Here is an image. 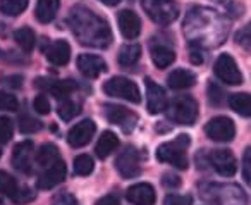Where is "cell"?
<instances>
[{
  "mask_svg": "<svg viewBox=\"0 0 251 205\" xmlns=\"http://www.w3.org/2000/svg\"><path fill=\"white\" fill-rule=\"evenodd\" d=\"M69 25L74 36L83 45L105 49L112 43V31L108 28V23L83 5H77L71 11Z\"/></svg>",
  "mask_w": 251,
  "mask_h": 205,
  "instance_id": "1",
  "label": "cell"
},
{
  "mask_svg": "<svg viewBox=\"0 0 251 205\" xmlns=\"http://www.w3.org/2000/svg\"><path fill=\"white\" fill-rule=\"evenodd\" d=\"M191 140L188 135H179L176 140L167 143H162L157 148V159L160 162L171 164L177 169H186L188 167V157H186V148L189 146Z\"/></svg>",
  "mask_w": 251,
  "mask_h": 205,
  "instance_id": "2",
  "label": "cell"
},
{
  "mask_svg": "<svg viewBox=\"0 0 251 205\" xmlns=\"http://www.w3.org/2000/svg\"><path fill=\"white\" fill-rule=\"evenodd\" d=\"M167 117L176 124L193 126L198 119V102L189 95H182L167 105Z\"/></svg>",
  "mask_w": 251,
  "mask_h": 205,
  "instance_id": "3",
  "label": "cell"
},
{
  "mask_svg": "<svg viewBox=\"0 0 251 205\" xmlns=\"http://www.w3.org/2000/svg\"><path fill=\"white\" fill-rule=\"evenodd\" d=\"M103 91L108 97L124 98V100L131 102V104H140L141 102L140 88H138V85L134 81L127 80V78H122V76L110 78L108 81H105Z\"/></svg>",
  "mask_w": 251,
  "mask_h": 205,
  "instance_id": "4",
  "label": "cell"
},
{
  "mask_svg": "<svg viewBox=\"0 0 251 205\" xmlns=\"http://www.w3.org/2000/svg\"><path fill=\"white\" fill-rule=\"evenodd\" d=\"M103 114L108 122L119 126L124 133H131L138 122V116L129 109L122 107V105L115 104H105L103 105Z\"/></svg>",
  "mask_w": 251,
  "mask_h": 205,
  "instance_id": "5",
  "label": "cell"
},
{
  "mask_svg": "<svg viewBox=\"0 0 251 205\" xmlns=\"http://www.w3.org/2000/svg\"><path fill=\"white\" fill-rule=\"evenodd\" d=\"M205 133L213 142L227 143L236 136V126H234L232 119L226 117V116H219V117H213L206 122Z\"/></svg>",
  "mask_w": 251,
  "mask_h": 205,
  "instance_id": "6",
  "label": "cell"
},
{
  "mask_svg": "<svg viewBox=\"0 0 251 205\" xmlns=\"http://www.w3.org/2000/svg\"><path fill=\"white\" fill-rule=\"evenodd\" d=\"M213 71H215V76L219 78L220 81H224L226 85L236 87V85L243 83V74H241L236 60H234L229 54L219 56V59L215 60V66H213Z\"/></svg>",
  "mask_w": 251,
  "mask_h": 205,
  "instance_id": "7",
  "label": "cell"
},
{
  "mask_svg": "<svg viewBox=\"0 0 251 205\" xmlns=\"http://www.w3.org/2000/svg\"><path fill=\"white\" fill-rule=\"evenodd\" d=\"M115 167H117L119 174L126 179L136 177L141 174V164H140V152L134 146H127L119 153L117 160H115Z\"/></svg>",
  "mask_w": 251,
  "mask_h": 205,
  "instance_id": "8",
  "label": "cell"
},
{
  "mask_svg": "<svg viewBox=\"0 0 251 205\" xmlns=\"http://www.w3.org/2000/svg\"><path fill=\"white\" fill-rule=\"evenodd\" d=\"M143 9L147 14L158 25H171L177 18V7L171 4H162L157 0H143Z\"/></svg>",
  "mask_w": 251,
  "mask_h": 205,
  "instance_id": "9",
  "label": "cell"
},
{
  "mask_svg": "<svg viewBox=\"0 0 251 205\" xmlns=\"http://www.w3.org/2000/svg\"><path fill=\"white\" fill-rule=\"evenodd\" d=\"M208 160H210V164H212V167L220 176L230 177V176H234L237 171L236 157L232 155L230 150H224V148L212 150L208 155Z\"/></svg>",
  "mask_w": 251,
  "mask_h": 205,
  "instance_id": "10",
  "label": "cell"
},
{
  "mask_svg": "<svg viewBox=\"0 0 251 205\" xmlns=\"http://www.w3.org/2000/svg\"><path fill=\"white\" fill-rule=\"evenodd\" d=\"M95 131H97V126L91 119H84V121L74 124L73 128L67 133V142H69L71 146L74 148H81V146L88 145L93 138Z\"/></svg>",
  "mask_w": 251,
  "mask_h": 205,
  "instance_id": "11",
  "label": "cell"
},
{
  "mask_svg": "<svg viewBox=\"0 0 251 205\" xmlns=\"http://www.w3.org/2000/svg\"><path fill=\"white\" fill-rule=\"evenodd\" d=\"M147 85V109L150 114H160L167 107V97H165V91L160 85H157L153 80L147 78L145 80Z\"/></svg>",
  "mask_w": 251,
  "mask_h": 205,
  "instance_id": "12",
  "label": "cell"
},
{
  "mask_svg": "<svg viewBox=\"0 0 251 205\" xmlns=\"http://www.w3.org/2000/svg\"><path fill=\"white\" fill-rule=\"evenodd\" d=\"M66 164L62 159H59L57 162H53L52 166L45 167V171L42 173V176L38 177V188L42 190H52L57 184H60L66 179Z\"/></svg>",
  "mask_w": 251,
  "mask_h": 205,
  "instance_id": "13",
  "label": "cell"
},
{
  "mask_svg": "<svg viewBox=\"0 0 251 205\" xmlns=\"http://www.w3.org/2000/svg\"><path fill=\"white\" fill-rule=\"evenodd\" d=\"M126 198L133 205H155L157 202L153 186L148 183H138L129 186L126 191Z\"/></svg>",
  "mask_w": 251,
  "mask_h": 205,
  "instance_id": "14",
  "label": "cell"
},
{
  "mask_svg": "<svg viewBox=\"0 0 251 205\" xmlns=\"http://www.w3.org/2000/svg\"><path fill=\"white\" fill-rule=\"evenodd\" d=\"M76 64L81 74L86 78H98L107 71V62L100 56H93V54H81Z\"/></svg>",
  "mask_w": 251,
  "mask_h": 205,
  "instance_id": "15",
  "label": "cell"
},
{
  "mask_svg": "<svg viewBox=\"0 0 251 205\" xmlns=\"http://www.w3.org/2000/svg\"><path fill=\"white\" fill-rule=\"evenodd\" d=\"M119 29L122 36L127 40H134L141 33V19L134 11H121L119 12Z\"/></svg>",
  "mask_w": 251,
  "mask_h": 205,
  "instance_id": "16",
  "label": "cell"
},
{
  "mask_svg": "<svg viewBox=\"0 0 251 205\" xmlns=\"http://www.w3.org/2000/svg\"><path fill=\"white\" fill-rule=\"evenodd\" d=\"M36 87L43 88V90H49L50 93L55 98H66L76 90V81L74 80H43V78H38L36 80Z\"/></svg>",
  "mask_w": 251,
  "mask_h": 205,
  "instance_id": "17",
  "label": "cell"
},
{
  "mask_svg": "<svg viewBox=\"0 0 251 205\" xmlns=\"http://www.w3.org/2000/svg\"><path fill=\"white\" fill-rule=\"evenodd\" d=\"M45 56L53 66H66L71 59V47L66 40H55L47 47Z\"/></svg>",
  "mask_w": 251,
  "mask_h": 205,
  "instance_id": "18",
  "label": "cell"
},
{
  "mask_svg": "<svg viewBox=\"0 0 251 205\" xmlns=\"http://www.w3.org/2000/svg\"><path fill=\"white\" fill-rule=\"evenodd\" d=\"M33 153V142L26 140L21 142L14 146V152H12V164L18 171L21 173H29L31 171V162H29V157Z\"/></svg>",
  "mask_w": 251,
  "mask_h": 205,
  "instance_id": "19",
  "label": "cell"
},
{
  "mask_svg": "<svg viewBox=\"0 0 251 205\" xmlns=\"http://www.w3.org/2000/svg\"><path fill=\"white\" fill-rule=\"evenodd\" d=\"M196 83V74L188 69H176L167 76V85L172 90H186Z\"/></svg>",
  "mask_w": 251,
  "mask_h": 205,
  "instance_id": "20",
  "label": "cell"
},
{
  "mask_svg": "<svg viewBox=\"0 0 251 205\" xmlns=\"http://www.w3.org/2000/svg\"><path fill=\"white\" fill-rule=\"evenodd\" d=\"M117 146H119L117 135L112 131H103L100 138H98L95 152H97V155L100 157V159H107L108 155H112V153L117 150Z\"/></svg>",
  "mask_w": 251,
  "mask_h": 205,
  "instance_id": "21",
  "label": "cell"
},
{
  "mask_svg": "<svg viewBox=\"0 0 251 205\" xmlns=\"http://www.w3.org/2000/svg\"><path fill=\"white\" fill-rule=\"evenodd\" d=\"M60 7V0H38L36 4V19L40 23H50L55 19Z\"/></svg>",
  "mask_w": 251,
  "mask_h": 205,
  "instance_id": "22",
  "label": "cell"
},
{
  "mask_svg": "<svg viewBox=\"0 0 251 205\" xmlns=\"http://www.w3.org/2000/svg\"><path fill=\"white\" fill-rule=\"evenodd\" d=\"M150 56H151V60H153V64L158 67V69H167V67L176 60L174 50L169 49V47H165V45L151 47Z\"/></svg>",
  "mask_w": 251,
  "mask_h": 205,
  "instance_id": "23",
  "label": "cell"
},
{
  "mask_svg": "<svg viewBox=\"0 0 251 205\" xmlns=\"http://www.w3.org/2000/svg\"><path fill=\"white\" fill-rule=\"evenodd\" d=\"M60 159V152L59 148H57V145H53V143H45V145L40 146V150L36 152V164H38L40 167H49L52 166L53 162H57V160Z\"/></svg>",
  "mask_w": 251,
  "mask_h": 205,
  "instance_id": "24",
  "label": "cell"
},
{
  "mask_svg": "<svg viewBox=\"0 0 251 205\" xmlns=\"http://www.w3.org/2000/svg\"><path fill=\"white\" fill-rule=\"evenodd\" d=\"M140 57H141V47L136 45V43H127V45H124L119 50L117 60L122 67H131L140 60Z\"/></svg>",
  "mask_w": 251,
  "mask_h": 205,
  "instance_id": "25",
  "label": "cell"
},
{
  "mask_svg": "<svg viewBox=\"0 0 251 205\" xmlns=\"http://www.w3.org/2000/svg\"><path fill=\"white\" fill-rule=\"evenodd\" d=\"M14 40L16 43L19 45V49L23 50V52L29 54L33 50V47H35V31H33L31 28H28V26H25V28H19L14 31Z\"/></svg>",
  "mask_w": 251,
  "mask_h": 205,
  "instance_id": "26",
  "label": "cell"
},
{
  "mask_svg": "<svg viewBox=\"0 0 251 205\" xmlns=\"http://www.w3.org/2000/svg\"><path fill=\"white\" fill-rule=\"evenodd\" d=\"M229 105L232 111H236L239 116L248 117L251 112V97L248 93H234L229 98Z\"/></svg>",
  "mask_w": 251,
  "mask_h": 205,
  "instance_id": "27",
  "label": "cell"
},
{
  "mask_svg": "<svg viewBox=\"0 0 251 205\" xmlns=\"http://www.w3.org/2000/svg\"><path fill=\"white\" fill-rule=\"evenodd\" d=\"M29 0H0V12L5 16H19L26 11Z\"/></svg>",
  "mask_w": 251,
  "mask_h": 205,
  "instance_id": "28",
  "label": "cell"
},
{
  "mask_svg": "<svg viewBox=\"0 0 251 205\" xmlns=\"http://www.w3.org/2000/svg\"><path fill=\"white\" fill-rule=\"evenodd\" d=\"M93 159H91L90 155H77L76 159H74V166H73V171L76 176H88V174L93 173Z\"/></svg>",
  "mask_w": 251,
  "mask_h": 205,
  "instance_id": "29",
  "label": "cell"
},
{
  "mask_svg": "<svg viewBox=\"0 0 251 205\" xmlns=\"http://www.w3.org/2000/svg\"><path fill=\"white\" fill-rule=\"evenodd\" d=\"M79 111L81 109L76 102L64 100L62 104L59 105V109H57V114H59V117L62 119V121H71V119H74V116L79 114Z\"/></svg>",
  "mask_w": 251,
  "mask_h": 205,
  "instance_id": "30",
  "label": "cell"
},
{
  "mask_svg": "<svg viewBox=\"0 0 251 205\" xmlns=\"http://www.w3.org/2000/svg\"><path fill=\"white\" fill-rule=\"evenodd\" d=\"M16 190H18V183H16L14 177L5 171H0V195H5V197L11 198Z\"/></svg>",
  "mask_w": 251,
  "mask_h": 205,
  "instance_id": "31",
  "label": "cell"
},
{
  "mask_svg": "<svg viewBox=\"0 0 251 205\" xmlns=\"http://www.w3.org/2000/svg\"><path fill=\"white\" fill-rule=\"evenodd\" d=\"M42 128H43L42 121L31 117V116L25 114V116H21V117H19V131L25 133V135H29V133H36V131H40Z\"/></svg>",
  "mask_w": 251,
  "mask_h": 205,
  "instance_id": "32",
  "label": "cell"
},
{
  "mask_svg": "<svg viewBox=\"0 0 251 205\" xmlns=\"http://www.w3.org/2000/svg\"><path fill=\"white\" fill-rule=\"evenodd\" d=\"M11 198H12V202H14L16 205H26V204H29V202L35 200L36 193L31 190V188L25 186V188H18Z\"/></svg>",
  "mask_w": 251,
  "mask_h": 205,
  "instance_id": "33",
  "label": "cell"
},
{
  "mask_svg": "<svg viewBox=\"0 0 251 205\" xmlns=\"http://www.w3.org/2000/svg\"><path fill=\"white\" fill-rule=\"evenodd\" d=\"M19 102L14 95L5 93V91H0V111H18Z\"/></svg>",
  "mask_w": 251,
  "mask_h": 205,
  "instance_id": "34",
  "label": "cell"
},
{
  "mask_svg": "<svg viewBox=\"0 0 251 205\" xmlns=\"http://www.w3.org/2000/svg\"><path fill=\"white\" fill-rule=\"evenodd\" d=\"M12 138V121L9 117H0V143H7Z\"/></svg>",
  "mask_w": 251,
  "mask_h": 205,
  "instance_id": "35",
  "label": "cell"
},
{
  "mask_svg": "<svg viewBox=\"0 0 251 205\" xmlns=\"http://www.w3.org/2000/svg\"><path fill=\"white\" fill-rule=\"evenodd\" d=\"M52 205H77V200L73 193H57L55 197L52 198Z\"/></svg>",
  "mask_w": 251,
  "mask_h": 205,
  "instance_id": "36",
  "label": "cell"
},
{
  "mask_svg": "<svg viewBox=\"0 0 251 205\" xmlns=\"http://www.w3.org/2000/svg\"><path fill=\"white\" fill-rule=\"evenodd\" d=\"M208 98H210V104L212 105H220L224 102V91L220 90L215 83H210L208 85Z\"/></svg>",
  "mask_w": 251,
  "mask_h": 205,
  "instance_id": "37",
  "label": "cell"
},
{
  "mask_svg": "<svg viewBox=\"0 0 251 205\" xmlns=\"http://www.w3.org/2000/svg\"><path fill=\"white\" fill-rule=\"evenodd\" d=\"M33 107H35V111L38 112V114L45 116L50 112V102L49 98H47V95H38V97L35 98V102H33Z\"/></svg>",
  "mask_w": 251,
  "mask_h": 205,
  "instance_id": "38",
  "label": "cell"
},
{
  "mask_svg": "<svg viewBox=\"0 0 251 205\" xmlns=\"http://www.w3.org/2000/svg\"><path fill=\"white\" fill-rule=\"evenodd\" d=\"M191 197L189 195H167L165 197V205H191Z\"/></svg>",
  "mask_w": 251,
  "mask_h": 205,
  "instance_id": "39",
  "label": "cell"
},
{
  "mask_svg": "<svg viewBox=\"0 0 251 205\" xmlns=\"http://www.w3.org/2000/svg\"><path fill=\"white\" fill-rule=\"evenodd\" d=\"M236 42L239 43V45H243L244 49H250V26H244L243 29H241L239 33L236 35Z\"/></svg>",
  "mask_w": 251,
  "mask_h": 205,
  "instance_id": "40",
  "label": "cell"
},
{
  "mask_svg": "<svg viewBox=\"0 0 251 205\" xmlns=\"http://www.w3.org/2000/svg\"><path fill=\"white\" fill-rule=\"evenodd\" d=\"M162 183L167 188H177V186H181V177L176 176V174H164Z\"/></svg>",
  "mask_w": 251,
  "mask_h": 205,
  "instance_id": "41",
  "label": "cell"
},
{
  "mask_svg": "<svg viewBox=\"0 0 251 205\" xmlns=\"http://www.w3.org/2000/svg\"><path fill=\"white\" fill-rule=\"evenodd\" d=\"M243 177L246 183L251 181V174H250V148H246L243 155Z\"/></svg>",
  "mask_w": 251,
  "mask_h": 205,
  "instance_id": "42",
  "label": "cell"
},
{
  "mask_svg": "<svg viewBox=\"0 0 251 205\" xmlns=\"http://www.w3.org/2000/svg\"><path fill=\"white\" fill-rule=\"evenodd\" d=\"M4 85H5V87H11V88H21L23 76H19V74H14V76L4 78Z\"/></svg>",
  "mask_w": 251,
  "mask_h": 205,
  "instance_id": "43",
  "label": "cell"
},
{
  "mask_svg": "<svg viewBox=\"0 0 251 205\" xmlns=\"http://www.w3.org/2000/svg\"><path fill=\"white\" fill-rule=\"evenodd\" d=\"M97 205H121V204H119L117 197H114V195H105L100 200H97Z\"/></svg>",
  "mask_w": 251,
  "mask_h": 205,
  "instance_id": "44",
  "label": "cell"
},
{
  "mask_svg": "<svg viewBox=\"0 0 251 205\" xmlns=\"http://www.w3.org/2000/svg\"><path fill=\"white\" fill-rule=\"evenodd\" d=\"M189 57H191V62L193 64H201L203 62V56L200 50L196 49H191V54H189Z\"/></svg>",
  "mask_w": 251,
  "mask_h": 205,
  "instance_id": "45",
  "label": "cell"
},
{
  "mask_svg": "<svg viewBox=\"0 0 251 205\" xmlns=\"http://www.w3.org/2000/svg\"><path fill=\"white\" fill-rule=\"evenodd\" d=\"M101 4H105V5H110V7H114V5H117L121 0H100Z\"/></svg>",
  "mask_w": 251,
  "mask_h": 205,
  "instance_id": "46",
  "label": "cell"
},
{
  "mask_svg": "<svg viewBox=\"0 0 251 205\" xmlns=\"http://www.w3.org/2000/svg\"><path fill=\"white\" fill-rule=\"evenodd\" d=\"M157 2H162V4H171L172 0H157Z\"/></svg>",
  "mask_w": 251,
  "mask_h": 205,
  "instance_id": "47",
  "label": "cell"
},
{
  "mask_svg": "<svg viewBox=\"0 0 251 205\" xmlns=\"http://www.w3.org/2000/svg\"><path fill=\"white\" fill-rule=\"evenodd\" d=\"M0 157H2V150H0Z\"/></svg>",
  "mask_w": 251,
  "mask_h": 205,
  "instance_id": "48",
  "label": "cell"
}]
</instances>
